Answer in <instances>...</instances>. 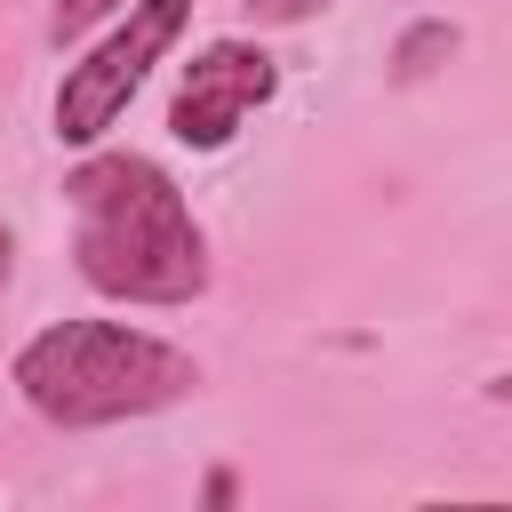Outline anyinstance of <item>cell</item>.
Segmentation results:
<instances>
[{
  "instance_id": "5",
  "label": "cell",
  "mask_w": 512,
  "mask_h": 512,
  "mask_svg": "<svg viewBox=\"0 0 512 512\" xmlns=\"http://www.w3.org/2000/svg\"><path fill=\"white\" fill-rule=\"evenodd\" d=\"M456 40H464V32H456L448 16L408 24V32H400V48H392V80H424L432 64H448V56H456Z\"/></svg>"
},
{
  "instance_id": "9",
  "label": "cell",
  "mask_w": 512,
  "mask_h": 512,
  "mask_svg": "<svg viewBox=\"0 0 512 512\" xmlns=\"http://www.w3.org/2000/svg\"><path fill=\"white\" fill-rule=\"evenodd\" d=\"M8 272H16V232L0 224V296H8Z\"/></svg>"
},
{
  "instance_id": "1",
  "label": "cell",
  "mask_w": 512,
  "mask_h": 512,
  "mask_svg": "<svg viewBox=\"0 0 512 512\" xmlns=\"http://www.w3.org/2000/svg\"><path fill=\"white\" fill-rule=\"evenodd\" d=\"M72 264L120 304H192L208 288V232L192 224L176 176L144 152H88L64 176Z\"/></svg>"
},
{
  "instance_id": "3",
  "label": "cell",
  "mask_w": 512,
  "mask_h": 512,
  "mask_svg": "<svg viewBox=\"0 0 512 512\" xmlns=\"http://www.w3.org/2000/svg\"><path fill=\"white\" fill-rule=\"evenodd\" d=\"M192 24V0H128V16L80 56L64 64V88H56V144H104L112 120L128 112V96L144 88V72L184 40Z\"/></svg>"
},
{
  "instance_id": "4",
  "label": "cell",
  "mask_w": 512,
  "mask_h": 512,
  "mask_svg": "<svg viewBox=\"0 0 512 512\" xmlns=\"http://www.w3.org/2000/svg\"><path fill=\"white\" fill-rule=\"evenodd\" d=\"M272 96H280V64L256 40H208L168 96V136L192 152H224L248 128V112H264Z\"/></svg>"
},
{
  "instance_id": "2",
  "label": "cell",
  "mask_w": 512,
  "mask_h": 512,
  "mask_svg": "<svg viewBox=\"0 0 512 512\" xmlns=\"http://www.w3.org/2000/svg\"><path fill=\"white\" fill-rule=\"evenodd\" d=\"M8 376H16L24 408L64 432L128 424V416H152V408H176L200 392V360L128 320H56L16 352Z\"/></svg>"
},
{
  "instance_id": "6",
  "label": "cell",
  "mask_w": 512,
  "mask_h": 512,
  "mask_svg": "<svg viewBox=\"0 0 512 512\" xmlns=\"http://www.w3.org/2000/svg\"><path fill=\"white\" fill-rule=\"evenodd\" d=\"M112 8H128V0H56V8H48V40H56V48L80 40V32H96Z\"/></svg>"
},
{
  "instance_id": "7",
  "label": "cell",
  "mask_w": 512,
  "mask_h": 512,
  "mask_svg": "<svg viewBox=\"0 0 512 512\" xmlns=\"http://www.w3.org/2000/svg\"><path fill=\"white\" fill-rule=\"evenodd\" d=\"M240 8H248L256 24H312L328 0H240Z\"/></svg>"
},
{
  "instance_id": "8",
  "label": "cell",
  "mask_w": 512,
  "mask_h": 512,
  "mask_svg": "<svg viewBox=\"0 0 512 512\" xmlns=\"http://www.w3.org/2000/svg\"><path fill=\"white\" fill-rule=\"evenodd\" d=\"M232 496H240V480H232V472H208V488H200V504H216V512H224Z\"/></svg>"
}]
</instances>
